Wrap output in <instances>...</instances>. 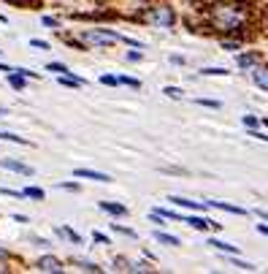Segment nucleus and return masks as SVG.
Masks as SVG:
<instances>
[{
	"mask_svg": "<svg viewBox=\"0 0 268 274\" xmlns=\"http://www.w3.org/2000/svg\"><path fill=\"white\" fill-rule=\"evenodd\" d=\"M111 228H114V231H117V233H122V236H130V239H135V236H138V233H135L133 228H128V225H119V223H111Z\"/></svg>",
	"mask_w": 268,
	"mask_h": 274,
	"instance_id": "aec40b11",
	"label": "nucleus"
},
{
	"mask_svg": "<svg viewBox=\"0 0 268 274\" xmlns=\"http://www.w3.org/2000/svg\"><path fill=\"white\" fill-rule=\"evenodd\" d=\"M236 63H239V68H246V71H249L255 63H260V54H252V52H246V54H236Z\"/></svg>",
	"mask_w": 268,
	"mask_h": 274,
	"instance_id": "ddd939ff",
	"label": "nucleus"
},
{
	"mask_svg": "<svg viewBox=\"0 0 268 274\" xmlns=\"http://www.w3.org/2000/svg\"><path fill=\"white\" fill-rule=\"evenodd\" d=\"M257 231H260V233H266V236H268V225H266V223H260V225H257Z\"/></svg>",
	"mask_w": 268,
	"mask_h": 274,
	"instance_id": "79ce46f5",
	"label": "nucleus"
},
{
	"mask_svg": "<svg viewBox=\"0 0 268 274\" xmlns=\"http://www.w3.org/2000/svg\"><path fill=\"white\" fill-rule=\"evenodd\" d=\"M8 114V109H3V106H0V117H6Z\"/></svg>",
	"mask_w": 268,
	"mask_h": 274,
	"instance_id": "c03bdc74",
	"label": "nucleus"
},
{
	"mask_svg": "<svg viewBox=\"0 0 268 274\" xmlns=\"http://www.w3.org/2000/svg\"><path fill=\"white\" fill-rule=\"evenodd\" d=\"M249 136H255V139H260V141H268V133H260L257 128H249Z\"/></svg>",
	"mask_w": 268,
	"mask_h": 274,
	"instance_id": "4c0bfd02",
	"label": "nucleus"
},
{
	"mask_svg": "<svg viewBox=\"0 0 268 274\" xmlns=\"http://www.w3.org/2000/svg\"><path fill=\"white\" fill-rule=\"evenodd\" d=\"M22 199H33V201H44L46 199V193L41 190V187H24L22 190Z\"/></svg>",
	"mask_w": 268,
	"mask_h": 274,
	"instance_id": "a211bd4d",
	"label": "nucleus"
},
{
	"mask_svg": "<svg viewBox=\"0 0 268 274\" xmlns=\"http://www.w3.org/2000/svg\"><path fill=\"white\" fill-rule=\"evenodd\" d=\"M260 125V120H255L252 114H244V128H257Z\"/></svg>",
	"mask_w": 268,
	"mask_h": 274,
	"instance_id": "72a5a7b5",
	"label": "nucleus"
},
{
	"mask_svg": "<svg viewBox=\"0 0 268 274\" xmlns=\"http://www.w3.org/2000/svg\"><path fill=\"white\" fill-rule=\"evenodd\" d=\"M198 106H209V109H220V100H211V98H195Z\"/></svg>",
	"mask_w": 268,
	"mask_h": 274,
	"instance_id": "c756f323",
	"label": "nucleus"
},
{
	"mask_svg": "<svg viewBox=\"0 0 268 274\" xmlns=\"http://www.w3.org/2000/svg\"><path fill=\"white\" fill-rule=\"evenodd\" d=\"M122 41V35L114 33L109 27H95V30H82V44H92V47H109V44Z\"/></svg>",
	"mask_w": 268,
	"mask_h": 274,
	"instance_id": "7ed1b4c3",
	"label": "nucleus"
},
{
	"mask_svg": "<svg viewBox=\"0 0 268 274\" xmlns=\"http://www.w3.org/2000/svg\"><path fill=\"white\" fill-rule=\"evenodd\" d=\"M155 239H157L160 245H168V247H179L181 245L176 236H171V233H165V231H155Z\"/></svg>",
	"mask_w": 268,
	"mask_h": 274,
	"instance_id": "f3484780",
	"label": "nucleus"
},
{
	"mask_svg": "<svg viewBox=\"0 0 268 274\" xmlns=\"http://www.w3.org/2000/svg\"><path fill=\"white\" fill-rule=\"evenodd\" d=\"M35 272H52V274H60V272H65V266H63V261H60V258H54V255H44V258H38V261H35Z\"/></svg>",
	"mask_w": 268,
	"mask_h": 274,
	"instance_id": "423d86ee",
	"label": "nucleus"
},
{
	"mask_svg": "<svg viewBox=\"0 0 268 274\" xmlns=\"http://www.w3.org/2000/svg\"><path fill=\"white\" fill-rule=\"evenodd\" d=\"M222 49H225V52H239L241 44H239V41H230V38H225V41H222Z\"/></svg>",
	"mask_w": 268,
	"mask_h": 274,
	"instance_id": "cd10ccee",
	"label": "nucleus"
},
{
	"mask_svg": "<svg viewBox=\"0 0 268 274\" xmlns=\"http://www.w3.org/2000/svg\"><path fill=\"white\" fill-rule=\"evenodd\" d=\"M141 19H144L146 25H152V27H174L176 25V14L171 6H149L144 14H141Z\"/></svg>",
	"mask_w": 268,
	"mask_h": 274,
	"instance_id": "f03ea898",
	"label": "nucleus"
},
{
	"mask_svg": "<svg viewBox=\"0 0 268 274\" xmlns=\"http://www.w3.org/2000/svg\"><path fill=\"white\" fill-rule=\"evenodd\" d=\"M163 93L168 95V98H174V100H181V98H184V93H181V87H165Z\"/></svg>",
	"mask_w": 268,
	"mask_h": 274,
	"instance_id": "b1692460",
	"label": "nucleus"
},
{
	"mask_svg": "<svg viewBox=\"0 0 268 274\" xmlns=\"http://www.w3.org/2000/svg\"><path fill=\"white\" fill-rule=\"evenodd\" d=\"M201 74H203V76H227L230 71H227V68H203Z\"/></svg>",
	"mask_w": 268,
	"mask_h": 274,
	"instance_id": "393cba45",
	"label": "nucleus"
},
{
	"mask_svg": "<svg viewBox=\"0 0 268 274\" xmlns=\"http://www.w3.org/2000/svg\"><path fill=\"white\" fill-rule=\"evenodd\" d=\"M230 266H236V269H241V272H255V266H252L249 261H239V258H230Z\"/></svg>",
	"mask_w": 268,
	"mask_h": 274,
	"instance_id": "412c9836",
	"label": "nucleus"
},
{
	"mask_svg": "<svg viewBox=\"0 0 268 274\" xmlns=\"http://www.w3.org/2000/svg\"><path fill=\"white\" fill-rule=\"evenodd\" d=\"M73 176H79V179H92V182H111L109 174H100V171H92V169H76Z\"/></svg>",
	"mask_w": 268,
	"mask_h": 274,
	"instance_id": "6e6552de",
	"label": "nucleus"
},
{
	"mask_svg": "<svg viewBox=\"0 0 268 274\" xmlns=\"http://www.w3.org/2000/svg\"><path fill=\"white\" fill-rule=\"evenodd\" d=\"M41 22L46 25L49 30H57L60 27V19H54V17H41Z\"/></svg>",
	"mask_w": 268,
	"mask_h": 274,
	"instance_id": "7c9ffc66",
	"label": "nucleus"
},
{
	"mask_svg": "<svg viewBox=\"0 0 268 274\" xmlns=\"http://www.w3.org/2000/svg\"><path fill=\"white\" fill-rule=\"evenodd\" d=\"M0 139H3V141H14V144H24V147H30V141H27V139H22V136H17V133H8V130H0Z\"/></svg>",
	"mask_w": 268,
	"mask_h": 274,
	"instance_id": "6ab92c4d",
	"label": "nucleus"
},
{
	"mask_svg": "<svg viewBox=\"0 0 268 274\" xmlns=\"http://www.w3.org/2000/svg\"><path fill=\"white\" fill-rule=\"evenodd\" d=\"M3 196H11V199H22V190H8V187H0Z\"/></svg>",
	"mask_w": 268,
	"mask_h": 274,
	"instance_id": "c9c22d12",
	"label": "nucleus"
},
{
	"mask_svg": "<svg viewBox=\"0 0 268 274\" xmlns=\"http://www.w3.org/2000/svg\"><path fill=\"white\" fill-rule=\"evenodd\" d=\"M249 76H252V82H255V87H260V90H266L268 93V63H255L249 68Z\"/></svg>",
	"mask_w": 268,
	"mask_h": 274,
	"instance_id": "39448f33",
	"label": "nucleus"
},
{
	"mask_svg": "<svg viewBox=\"0 0 268 274\" xmlns=\"http://www.w3.org/2000/svg\"><path fill=\"white\" fill-rule=\"evenodd\" d=\"M209 245L220 252H227V255H239V247L236 245H227V242H220V239H209Z\"/></svg>",
	"mask_w": 268,
	"mask_h": 274,
	"instance_id": "2eb2a0df",
	"label": "nucleus"
},
{
	"mask_svg": "<svg viewBox=\"0 0 268 274\" xmlns=\"http://www.w3.org/2000/svg\"><path fill=\"white\" fill-rule=\"evenodd\" d=\"M171 63H174V65H184V57H179V54H174V57H171Z\"/></svg>",
	"mask_w": 268,
	"mask_h": 274,
	"instance_id": "a19ab883",
	"label": "nucleus"
},
{
	"mask_svg": "<svg viewBox=\"0 0 268 274\" xmlns=\"http://www.w3.org/2000/svg\"><path fill=\"white\" fill-rule=\"evenodd\" d=\"M203 19L211 33L236 35V38H244L255 22L252 6L246 0H211V3H206Z\"/></svg>",
	"mask_w": 268,
	"mask_h": 274,
	"instance_id": "f257e3e1",
	"label": "nucleus"
},
{
	"mask_svg": "<svg viewBox=\"0 0 268 274\" xmlns=\"http://www.w3.org/2000/svg\"><path fill=\"white\" fill-rule=\"evenodd\" d=\"M206 206H214V209H222V212H230V215H246V209L241 206H233V204H225V201H206Z\"/></svg>",
	"mask_w": 268,
	"mask_h": 274,
	"instance_id": "f8f14e48",
	"label": "nucleus"
},
{
	"mask_svg": "<svg viewBox=\"0 0 268 274\" xmlns=\"http://www.w3.org/2000/svg\"><path fill=\"white\" fill-rule=\"evenodd\" d=\"M76 266L82 269V272H100V266H95V263H89V261H76Z\"/></svg>",
	"mask_w": 268,
	"mask_h": 274,
	"instance_id": "c85d7f7f",
	"label": "nucleus"
},
{
	"mask_svg": "<svg viewBox=\"0 0 268 274\" xmlns=\"http://www.w3.org/2000/svg\"><path fill=\"white\" fill-rule=\"evenodd\" d=\"M260 123H263V125H266V128H268V117H263V120H260Z\"/></svg>",
	"mask_w": 268,
	"mask_h": 274,
	"instance_id": "a18cd8bd",
	"label": "nucleus"
},
{
	"mask_svg": "<svg viewBox=\"0 0 268 274\" xmlns=\"http://www.w3.org/2000/svg\"><path fill=\"white\" fill-rule=\"evenodd\" d=\"M19 74L27 76V79H38V74H35V71H27V68H19Z\"/></svg>",
	"mask_w": 268,
	"mask_h": 274,
	"instance_id": "ea45409f",
	"label": "nucleus"
},
{
	"mask_svg": "<svg viewBox=\"0 0 268 274\" xmlns=\"http://www.w3.org/2000/svg\"><path fill=\"white\" fill-rule=\"evenodd\" d=\"M11 3H19V6H24V8H35L38 0H11Z\"/></svg>",
	"mask_w": 268,
	"mask_h": 274,
	"instance_id": "58836bf2",
	"label": "nucleus"
},
{
	"mask_svg": "<svg viewBox=\"0 0 268 274\" xmlns=\"http://www.w3.org/2000/svg\"><path fill=\"white\" fill-rule=\"evenodd\" d=\"M0 71H3V74H8V71H14L11 65H6V63H0Z\"/></svg>",
	"mask_w": 268,
	"mask_h": 274,
	"instance_id": "37998d69",
	"label": "nucleus"
},
{
	"mask_svg": "<svg viewBox=\"0 0 268 274\" xmlns=\"http://www.w3.org/2000/svg\"><path fill=\"white\" fill-rule=\"evenodd\" d=\"M57 82L63 84V87H70V90H79V87H84V79H79V76H73L68 71V74H60L57 76Z\"/></svg>",
	"mask_w": 268,
	"mask_h": 274,
	"instance_id": "9b49d317",
	"label": "nucleus"
},
{
	"mask_svg": "<svg viewBox=\"0 0 268 274\" xmlns=\"http://www.w3.org/2000/svg\"><path fill=\"white\" fill-rule=\"evenodd\" d=\"M30 47H33V49H41V52H46L49 44H46V41H41V38H30Z\"/></svg>",
	"mask_w": 268,
	"mask_h": 274,
	"instance_id": "2f4dec72",
	"label": "nucleus"
},
{
	"mask_svg": "<svg viewBox=\"0 0 268 274\" xmlns=\"http://www.w3.org/2000/svg\"><path fill=\"white\" fill-rule=\"evenodd\" d=\"M184 223H187V225H190V228H195V231H220V223H214V220H211V217H198V215H190V217H184Z\"/></svg>",
	"mask_w": 268,
	"mask_h": 274,
	"instance_id": "20e7f679",
	"label": "nucleus"
},
{
	"mask_svg": "<svg viewBox=\"0 0 268 274\" xmlns=\"http://www.w3.org/2000/svg\"><path fill=\"white\" fill-rule=\"evenodd\" d=\"M0 169H8V171H17V174L22 176H33L35 169L27 163H22V160H14V158H0Z\"/></svg>",
	"mask_w": 268,
	"mask_h": 274,
	"instance_id": "0eeeda50",
	"label": "nucleus"
},
{
	"mask_svg": "<svg viewBox=\"0 0 268 274\" xmlns=\"http://www.w3.org/2000/svg\"><path fill=\"white\" fill-rule=\"evenodd\" d=\"M8 84H11L14 90H19V93H22V90L27 87V76L17 74V71H8Z\"/></svg>",
	"mask_w": 268,
	"mask_h": 274,
	"instance_id": "4468645a",
	"label": "nucleus"
},
{
	"mask_svg": "<svg viewBox=\"0 0 268 274\" xmlns=\"http://www.w3.org/2000/svg\"><path fill=\"white\" fill-rule=\"evenodd\" d=\"M168 201H171L174 206H181V209H193V212H201V209L206 206V201L201 204V201H190V199H181V196H171Z\"/></svg>",
	"mask_w": 268,
	"mask_h": 274,
	"instance_id": "1a4fd4ad",
	"label": "nucleus"
},
{
	"mask_svg": "<svg viewBox=\"0 0 268 274\" xmlns=\"http://www.w3.org/2000/svg\"><path fill=\"white\" fill-rule=\"evenodd\" d=\"M57 236H60V239H68L70 245H82V236H79L76 231H70V228H65V225L57 228Z\"/></svg>",
	"mask_w": 268,
	"mask_h": 274,
	"instance_id": "dca6fc26",
	"label": "nucleus"
},
{
	"mask_svg": "<svg viewBox=\"0 0 268 274\" xmlns=\"http://www.w3.org/2000/svg\"><path fill=\"white\" fill-rule=\"evenodd\" d=\"M117 79H119V84H125V87H133V90L141 87V82H138V79H133V76H117Z\"/></svg>",
	"mask_w": 268,
	"mask_h": 274,
	"instance_id": "4be33fe9",
	"label": "nucleus"
},
{
	"mask_svg": "<svg viewBox=\"0 0 268 274\" xmlns=\"http://www.w3.org/2000/svg\"><path fill=\"white\" fill-rule=\"evenodd\" d=\"M92 239L98 242V245H111L109 236H106V233H100V231H92Z\"/></svg>",
	"mask_w": 268,
	"mask_h": 274,
	"instance_id": "473e14b6",
	"label": "nucleus"
},
{
	"mask_svg": "<svg viewBox=\"0 0 268 274\" xmlns=\"http://www.w3.org/2000/svg\"><path fill=\"white\" fill-rule=\"evenodd\" d=\"M46 71H52V74H68V65H65V63H49L46 65Z\"/></svg>",
	"mask_w": 268,
	"mask_h": 274,
	"instance_id": "5701e85b",
	"label": "nucleus"
},
{
	"mask_svg": "<svg viewBox=\"0 0 268 274\" xmlns=\"http://www.w3.org/2000/svg\"><path fill=\"white\" fill-rule=\"evenodd\" d=\"M100 84H106V87H117L119 79H117V76H111V74H103V76H100Z\"/></svg>",
	"mask_w": 268,
	"mask_h": 274,
	"instance_id": "bb28decb",
	"label": "nucleus"
},
{
	"mask_svg": "<svg viewBox=\"0 0 268 274\" xmlns=\"http://www.w3.org/2000/svg\"><path fill=\"white\" fill-rule=\"evenodd\" d=\"M100 209L106 215H114V217H125L128 215V206L125 204H114V201H100Z\"/></svg>",
	"mask_w": 268,
	"mask_h": 274,
	"instance_id": "9d476101",
	"label": "nucleus"
},
{
	"mask_svg": "<svg viewBox=\"0 0 268 274\" xmlns=\"http://www.w3.org/2000/svg\"><path fill=\"white\" fill-rule=\"evenodd\" d=\"M8 261H11L8 250H6V247H0V272H6V269H8Z\"/></svg>",
	"mask_w": 268,
	"mask_h": 274,
	"instance_id": "a878e982",
	"label": "nucleus"
},
{
	"mask_svg": "<svg viewBox=\"0 0 268 274\" xmlns=\"http://www.w3.org/2000/svg\"><path fill=\"white\" fill-rule=\"evenodd\" d=\"M141 57H144V54H141V52H138V49H135V47H133V52H128V60H130V63H138Z\"/></svg>",
	"mask_w": 268,
	"mask_h": 274,
	"instance_id": "e433bc0d",
	"label": "nucleus"
},
{
	"mask_svg": "<svg viewBox=\"0 0 268 274\" xmlns=\"http://www.w3.org/2000/svg\"><path fill=\"white\" fill-rule=\"evenodd\" d=\"M60 190H70V193H76V190H79V185H76V182H60Z\"/></svg>",
	"mask_w": 268,
	"mask_h": 274,
	"instance_id": "f704fd0d",
	"label": "nucleus"
}]
</instances>
